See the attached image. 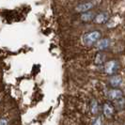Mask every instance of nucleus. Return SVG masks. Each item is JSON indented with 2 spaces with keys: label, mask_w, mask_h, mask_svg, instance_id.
<instances>
[{
  "label": "nucleus",
  "mask_w": 125,
  "mask_h": 125,
  "mask_svg": "<svg viewBox=\"0 0 125 125\" xmlns=\"http://www.w3.org/2000/svg\"><path fill=\"white\" fill-rule=\"evenodd\" d=\"M101 38V32L98 30H94V31L88 32L84 35L83 37V42L84 43L87 45H92L95 42H97Z\"/></svg>",
  "instance_id": "obj_1"
},
{
  "label": "nucleus",
  "mask_w": 125,
  "mask_h": 125,
  "mask_svg": "<svg viewBox=\"0 0 125 125\" xmlns=\"http://www.w3.org/2000/svg\"><path fill=\"white\" fill-rule=\"evenodd\" d=\"M118 70V62L115 60H111L104 65V71L108 75L114 74Z\"/></svg>",
  "instance_id": "obj_2"
},
{
  "label": "nucleus",
  "mask_w": 125,
  "mask_h": 125,
  "mask_svg": "<svg viewBox=\"0 0 125 125\" xmlns=\"http://www.w3.org/2000/svg\"><path fill=\"white\" fill-rule=\"evenodd\" d=\"M103 113L106 118H111L115 113V107L112 104H110L109 102H106L103 105Z\"/></svg>",
  "instance_id": "obj_3"
},
{
  "label": "nucleus",
  "mask_w": 125,
  "mask_h": 125,
  "mask_svg": "<svg viewBox=\"0 0 125 125\" xmlns=\"http://www.w3.org/2000/svg\"><path fill=\"white\" fill-rule=\"evenodd\" d=\"M108 97L111 101L115 102L123 97V92L119 88H112L108 91Z\"/></svg>",
  "instance_id": "obj_4"
},
{
  "label": "nucleus",
  "mask_w": 125,
  "mask_h": 125,
  "mask_svg": "<svg viewBox=\"0 0 125 125\" xmlns=\"http://www.w3.org/2000/svg\"><path fill=\"white\" fill-rule=\"evenodd\" d=\"M94 6V4L92 2H86V3H82L80 5L76 7V11L78 12H86V11H88L90 9H92Z\"/></svg>",
  "instance_id": "obj_5"
},
{
  "label": "nucleus",
  "mask_w": 125,
  "mask_h": 125,
  "mask_svg": "<svg viewBox=\"0 0 125 125\" xmlns=\"http://www.w3.org/2000/svg\"><path fill=\"white\" fill-rule=\"evenodd\" d=\"M108 18H109V16H108V14L105 12H102V13H99V14H97L95 17H94V21H95V23L96 24H104V23H106L107 21H108Z\"/></svg>",
  "instance_id": "obj_6"
},
{
  "label": "nucleus",
  "mask_w": 125,
  "mask_h": 125,
  "mask_svg": "<svg viewBox=\"0 0 125 125\" xmlns=\"http://www.w3.org/2000/svg\"><path fill=\"white\" fill-rule=\"evenodd\" d=\"M109 44H110V42H109L108 39H102V40H99L97 42V47L99 50H104L109 46Z\"/></svg>",
  "instance_id": "obj_7"
},
{
  "label": "nucleus",
  "mask_w": 125,
  "mask_h": 125,
  "mask_svg": "<svg viewBox=\"0 0 125 125\" xmlns=\"http://www.w3.org/2000/svg\"><path fill=\"white\" fill-rule=\"evenodd\" d=\"M109 82H110V85L112 86L113 88H117L121 84L122 80H121V77L119 75H114L110 78Z\"/></svg>",
  "instance_id": "obj_8"
},
{
  "label": "nucleus",
  "mask_w": 125,
  "mask_h": 125,
  "mask_svg": "<svg viewBox=\"0 0 125 125\" xmlns=\"http://www.w3.org/2000/svg\"><path fill=\"white\" fill-rule=\"evenodd\" d=\"M95 17V14L91 11H86L83 12V14L81 15V20L83 22H89L91 20H93Z\"/></svg>",
  "instance_id": "obj_9"
},
{
  "label": "nucleus",
  "mask_w": 125,
  "mask_h": 125,
  "mask_svg": "<svg viewBox=\"0 0 125 125\" xmlns=\"http://www.w3.org/2000/svg\"><path fill=\"white\" fill-rule=\"evenodd\" d=\"M124 105H125L124 97H122V98H120V99H119V100H117L114 102V106L116 107L118 110H122V109L124 108Z\"/></svg>",
  "instance_id": "obj_10"
},
{
  "label": "nucleus",
  "mask_w": 125,
  "mask_h": 125,
  "mask_svg": "<svg viewBox=\"0 0 125 125\" xmlns=\"http://www.w3.org/2000/svg\"><path fill=\"white\" fill-rule=\"evenodd\" d=\"M90 110H91V113L95 115L98 113V103L96 100H92L91 101V104H90Z\"/></svg>",
  "instance_id": "obj_11"
},
{
  "label": "nucleus",
  "mask_w": 125,
  "mask_h": 125,
  "mask_svg": "<svg viewBox=\"0 0 125 125\" xmlns=\"http://www.w3.org/2000/svg\"><path fill=\"white\" fill-rule=\"evenodd\" d=\"M104 58H105V55L103 54V53H99V54L96 56L95 62H96V64H102V63L104 61Z\"/></svg>",
  "instance_id": "obj_12"
},
{
  "label": "nucleus",
  "mask_w": 125,
  "mask_h": 125,
  "mask_svg": "<svg viewBox=\"0 0 125 125\" xmlns=\"http://www.w3.org/2000/svg\"><path fill=\"white\" fill-rule=\"evenodd\" d=\"M92 125H103V121H102V119L100 118H97L93 121V124Z\"/></svg>",
  "instance_id": "obj_13"
},
{
  "label": "nucleus",
  "mask_w": 125,
  "mask_h": 125,
  "mask_svg": "<svg viewBox=\"0 0 125 125\" xmlns=\"http://www.w3.org/2000/svg\"><path fill=\"white\" fill-rule=\"evenodd\" d=\"M0 125H8V121L6 119H0Z\"/></svg>",
  "instance_id": "obj_14"
}]
</instances>
